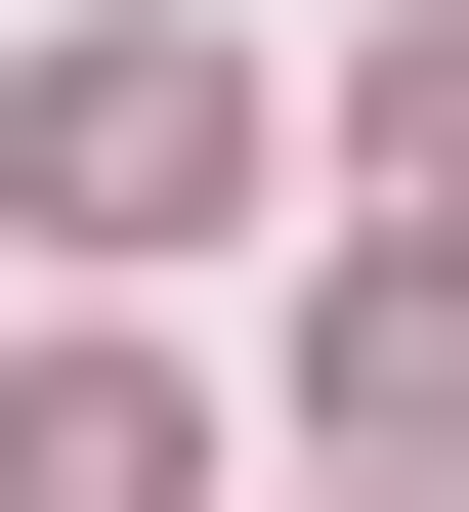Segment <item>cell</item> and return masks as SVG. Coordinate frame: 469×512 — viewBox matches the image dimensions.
<instances>
[{
  "label": "cell",
  "mask_w": 469,
  "mask_h": 512,
  "mask_svg": "<svg viewBox=\"0 0 469 512\" xmlns=\"http://www.w3.org/2000/svg\"><path fill=\"white\" fill-rule=\"evenodd\" d=\"M342 470H469V214L342 256Z\"/></svg>",
  "instance_id": "7a4b0ae2"
},
{
  "label": "cell",
  "mask_w": 469,
  "mask_h": 512,
  "mask_svg": "<svg viewBox=\"0 0 469 512\" xmlns=\"http://www.w3.org/2000/svg\"><path fill=\"white\" fill-rule=\"evenodd\" d=\"M342 128H384V214H469V0H427V43H384Z\"/></svg>",
  "instance_id": "277c9868"
},
{
  "label": "cell",
  "mask_w": 469,
  "mask_h": 512,
  "mask_svg": "<svg viewBox=\"0 0 469 512\" xmlns=\"http://www.w3.org/2000/svg\"><path fill=\"white\" fill-rule=\"evenodd\" d=\"M0 214H43V256H214L256 214V43H128V0H86V43L0 86Z\"/></svg>",
  "instance_id": "6da1fadb"
},
{
  "label": "cell",
  "mask_w": 469,
  "mask_h": 512,
  "mask_svg": "<svg viewBox=\"0 0 469 512\" xmlns=\"http://www.w3.org/2000/svg\"><path fill=\"white\" fill-rule=\"evenodd\" d=\"M0 512H214V470H171V384L86 342V384H0Z\"/></svg>",
  "instance_id": "3957f363"
}]
</instances>
